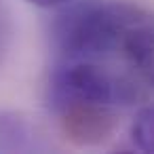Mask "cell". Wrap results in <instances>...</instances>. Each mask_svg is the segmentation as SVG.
<instances>
[{"label":"cell","mask_w":154,"mask_h":154,"mask_svg":"<svg viewBox=\"0 0 154 154\" xmlns=\"http://www.w3.org/2000/svg\"><path fill=\"white\" fill-rule=\"evenodd\" d=\"M57 59L103 68L150 89L152 21L129 0H85L55 28Z\"/></svg>","instance_id":"obj_1"},{"label":"cell","mask_w":154,"mask_h":154,"mask_svg":"<svg viewBox=\"0 0 154 154\" xmlns=\"http://www.w3.org/2000/svg\"><path fill=\"white\" fill-rule=\"evenodd\" d=\"M148 93V87L80 61L57 59L49 80V103L63 135L78 146L106 141L125 108Z\"/></svg>","instance_id":"obj_2"},{"label":"cell","mask_w":154,"mask_h":154,"mask_svg":"<svg viewBox=\"0 0 154 154\" xmlns=\"http://www.w3.org/2000/svg\"><path fill=\"white\" fill-rule=\"evenodd\" d=\"M133 141L143 152L152 150V110L150 108H146L137 114V118L133 122Z\"/></svg>","instance_id":"obj_3"},{"label":"cell","mask_w":154,"mask_h":154,"mask_svg":"<svg viewBox=\"0 0 154 154\" xmlns=\"http://www.w3.org/2000/svg\"><path fill=\"white\" fill-rule=\"evenodd\" d=\"M28 2L36 5V7H55V5H61L66 0H28Z\"/></svg>","instance_id":"obj_4"}]
</instances>
